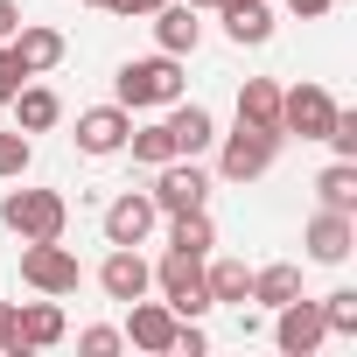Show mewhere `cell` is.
<instances>
[{
    "mask_svg": "<svg viewBox=\"0 0 357 357\" xmlns=\"http://www.w3.org/2000/svg\"><path fill=\"white\" fill-rule=\"evenodd\" d=\"M175 98H183V63H175L168 50H161V56H133V63H119V105H126V112L175 105Z\"/></svg>",
    "mask_w": 357,
    "mask_h": 357,
    "instance_id": "1",
    "label": "cell"
},
{
    "mask_svg": "<svg viewBox=\"0 0 357 357\" xmlns=\"http://www.w3.org/2000/svg\"><path fill=\"white\" fill-rule=\"evenodd\" d=\"M22 280L36 294H77L84 266H77V252L63 238H22Z\"/></svg>",
    "mask_w": 357,
    "mask_h": 357,
    "instance_id": "2",
    "label": "cell"
},
{
    "mask_svg": "<svg viewBox=\"0 0 357 357\" xmlns=\"http://www.w3.org/2000/svg\"><path fill=\"white\" fill-rule=\"evenodd\" d=\"M154 211L161 218H183V211H204L211 204V175L197 168V154H175V161H161L154 168Z\"/></svg>",
    "mask_w": 357,
    "mask_h": 357,
    "instance_id": "3",
    "label": "cell"
},
{
    "mask_svg": "<svg viewBox=\"0 0 357 357\" xmlns=\"http://www.w3.org/2000/svg\"><path fill=\"white\" fill-rule=\"evenodd\" d=\"M280 140H287V133L238 119V133H225V147H218V175H225V183H252V175H266L273 154H280Z\"/></svg>",
    "mask_w": 357,
    "mask_h": 357,
    "instance_id": "4",
    "label": "cell"
},
{
    "mask_svg": "<svg viewBox=\"0 0 357 357\" xmlns=\"http://www.w3.org/2000/svg\"><path fill=\"white\" fill-rule=\"evenodd\" d=\"M0 218H8V231H15V238H63L70 204H63L56 190H8Z\"/></svg>",
    "mask_w": 357,
    "mask_h": 357,
    "instance_id": "5",
    "label": "cell"
},
{
    "mask_svg": "<svg viewBox=\"0 0 357 357\" xmlns=\"http://www.w3.org/2000/svg\"><path fill=\"white\" fill-rule=\"evenodd\" d=\"M154 280H161V294H168V308L183 315V322H197L204 308H211V287H204V252H161V266H154Z\"/></svg>",
    "mask_w": 357,
    "mask_h": 357,
    "instance_id": "6",
    "label": "cell"
},
{
    "mask_svg": "<svg viewBox=\"0 0 357 357\" xmlns=\"http://www.w3.org/2000/svg\"><path fill=\"white\" fill-rule=\"evenodd\" d=\"M329 119H336V98H329L322 84H294V91H280V133L322 140V133H329Z\"/></svg>",
    "mask_w": 357,
    "mask_h": 357,
    "instance_id": "7",
    "label": "cell"
},
{
    "mask_svg": "<svg viewBox=\"0 0 357 357\" xmlns=\"http://www.w3.org/2000/svg\"><path fill=\"white\" fill-rule=\"evenodd\" d=\"M322 336H329V329H322V308H315V301H301V294H294V301H280V308H273V343H280L287 357H308Z\"/></svg>",
    "mask_w": 357,
    "mask_h": 357,
    "instance_id": "8",
    "label": "cell"
},
{
    "mask_svg": "<svg viewBox=\"0 0 357 357\" xmlns=\"http://www.w3.org/2000/svg\"><path fill=\"white\" fill-rule=\"evenodd\" d=\"M126 133H133V112H126V105H91V112H77V147H84V154H119Z\"/></svg>",
    "mask_w": 357,
    "mask_h": 357,
    "instance_id": "9",
    "label": "cell"
},
{
    "mask_svg": "<svg viewBox=\"0 0 357 357\" xmlns=\"http://www.w3.org/2000/svg\"><path fill=\"white\" fill-rule=\"evenodd\" d=\"M350 245H357V218H350V211H315V218H308V259L343 266Z\"/></svg>",
    "mask_w": 357,
    "mask_h": 357,
    "instance_id": "10",
    "label": "cell"
},
{
    "mask_svg": "<svg viewBox=\"0 0 357 357\" xmlns=\"http://www.w3.org/2000/svg\"><path fill=\"white\" fill-rule=\"evenodd\" d=\"M98 287H105L112 301H140V294L154 287V266H147L133 245H112V252H105V266H98Z\"/></svg>",
    "mask_w": 357,
    "mask_h": 357,
    "instance_id": "11",
    "label": "cell"
},
{
    "mask_svg": "<svg viewBox=\"0 0 357 357\" xmlns=\"http://www.w3.org/2000/svg\"><path fill=\"white\" fill-rule=\"evenodd\" d=\"M154 218H161L154 197H133V190L112 197V204H105V245H140V238L154 231Z\"/></svg>",
    "mask_w": 357,
    "mask_h": 357,
    "instance_id": "12",
    "label": "cell"
},
{
    "mask_svg": "<svg viewBox=\"0 0 357 357\" xmlns=\"http://www.w3.org/2000/svg\"><path fill=\"white\" fill-rule=\"evenodd\" d=\"M154 43H161L168 56H190V50L204 43V22H197L190 0H161V8H154Z\"/></svg>",
    "mask_w": 357,
    "mask_h": 357,
    "instance_id": "13",
    "label": "cell"
},
{
    "mask_svg": "<svg viewBox=\"0 0 357 357\" xmlns=\"http://www.w3.org/2000/svg\"><path fill=\"white\" fill-rule=\"evenodd\" d=\"M175 322H183V315H175V308H161V301H126V336L140 343V350H175Z\"/></svg>",
    "mask_w": 357,
    "mask_h": 357,
    "instance_id": "14",
    "label": "cell"
},
{
    "mask_svg": "<svg viewBox=\"0 0 357 357\" xmlns=\"http://www.w3.org/2000/svg\"><path fill=\"white\" fill-rule=\"evenodd\" d=\"M50 343H63V308H56V294L15 308V357H22V350H50Z\"/></svg>",
    "mask_w": 357,
    "mask_h": 357,
    "instance_id": "15",
    "label": "cell"
},
{
    "mask_svg": "<svg viewBox=\"0 0 357 357\" xmlns=\"http://www.w3.org/2000/svg\"><path fill=\"white\" fill-rule=\"evenodd\" d=\"M8 50L22 56V70H29V77H43V70H56V63H63V36H56V29H43V22H22V29L8 36Z\"/></svg>",
    "mask_w": 357,
    "mask_h": 357,
    "instance_id": "16",
    "label": "cell"
},
{
    "mask_svg": "<svg viewBox=\"0 0 357 357\" xmlns=\"http://www.w3.org/2000/svg\"><path fill=\"white\" fill-rule=\"evenodd\" d=\"M168 140H175V154H204L211 140H218V119H211V105H183V98H175L168 105Z\"/></svg>",
    "mask_w": 357,
    "mask_h": 357,
    "instance_id": "17",
    "label": "cell"
},
{
    "mask_svg": "<svg viewBox=\"0 0 357 357\" xmlns=\"http://www.w3.org/2000/svg\"><path fill=\"white\" fill-rule=\"evenodd\" d=\"M218 15H225L231 43H266L273 36V8H266V0H218Z\"/></svg>",
    "mask_w": 357,
    "mask_h": 357,
    "instance_id": "18",
    "label": "cell"
},
{
    "mask_svg": "<svg viewBox=\"0 0 357 357\" xmlns=\"http://www.w3.org/2000/svg\"><path fill=\"white\" fill-rule=\"evenodd\" d=\"M8 105H15V119H22V133H50V126L63 119V98H56L50 84H22V91H15Z\"/></svg>",
    "mask_w": 357,
    "mask_h": 357,
    "instance_id": "19",
    "label": "cell"
},
{
    "mask_svg": "<svg viewBox=\"0 0 357 357\" xmlns=\"http://www.w3.org/2000/svg\"><path fill=\"white\" fill-rule=\"evenodd\" d=\"M204 287H211V308H218V301L245 308V301H252V266H245V259H211V266H204Z\"/></svg>",
    "mask_w": 357,
    "mask_h": 357,
    "instance_id": "20",
    "label": "cell"
},
{
    "mask_svg": "<svg viewBox=\"0 0 357 357\" xmlns=\"http://www.w3.org/2000/svg\"><path fill=\"white\" fill-rule=\"evenodd\" d=\"M238 119L280 133V84H273V77H245V84H238Z\"/></svg>",
    "mask_w": 357,
    "mask_h": 357,
    "instance_id": "21",
    "label": "cell"
},
{
    "mask_svg": "<svg viewBox=\"0 0 357 357\" xmlns=\"http://www.w3.org/2000/svg\"><path fill=\"white\" fill-rule=\"evenodd\" d=\"M315 197H322V211H350L357 218V161H329L315 175Z\"/></svg>",
    "mask_w": 357,
    "mask_h": 357,
    "instance_id": "22",
    "label": "cell"
},
{
    "mask_svg": "<svg viewBox=\"0 0 357 357\" xmlns=\"http://www.w3.org/2000/svg\"><path fill=\"white\" fill-rule=\"evenodd\" d=\"M168 245H175V252H211V245H218L211 211H183V218H168Z\"/></svg>",
    "mask_w": 357,
    "mask_h": 357,
    "instance_id": "23",
    "label": "cell"
},
{
    "mask_svg": "<svg viewBox=\"0 0 357 357\" xmlns=\"http://www.w3.org/2000/svg\"><path fill=\"white\" fill-rule=\"evenodd\" d=\"M294 294H301V273H294V266H259V273H252V301L280 308V301H294Z\"/></svg>",
    "mask_w": 357,
    "mask_h": 357,
    "instance_id": "24",
    "label": "cell"
},
{
    "mask_svg": "<svg viewBox=\"0 0 357 357\" xmlns=\"http://www.w3.org/2000/svg\"><path fill=\"white\" fill-rule=\"evenodd\" d=\"M126 147H133V161H140V168H161V161H175V140H168V126H140V133H126Z\"/></svg>",
    "mask_w": 357,
    "mask_h": 357,
    "instance_id": "25",
    "label": "cell"
},
{
    "mask_svg": "<svg viewBox=\"0 0 357 357\" xmlns=\"http://www.w3.org/2000/svg\"><path fill=\"white\" fill-rule=\"evenodd\" d=\"M322 308V329L329 336H357V287H336L329 301H315Z\"/></svg>",
    "mask_w": 357,
    "mask_h": 357,
    "instance_id": "26",
    "label": "cell"
},
{
    "mask_svg": "<svg viewBox=\"0 0 357 357\" xmlns=\"http://www.w3.org/2000/svg\"><path fill=\"white\" fill-rule=\"evenodd\" d=\"M29 161H36L29 133H8V126H0V183H22V175H29Z\"/></svg>",
    "mask_w": 357,
    "mask_h": 357,
    "instance_id": "27",
    "label": "cell"
},
{
    "mask_svg": "<svg viewBox=\"0 0 357 357\" xmlns=\"http://www.w3.org/2000/svg\"><path fill=\"white\" fill-rule=\"evenodd\" d=\"M329 147H336V161H357V112H343L336 105V119H329V133H322Z\"/></svg>",
    "mask_w": 357,
    "mask_h": 357,
    "instance_id": "28",
    "label": "cell"
},
{
    "mask_svg": "<svg viewBox=\"0 0 357 357\" xmlns=\"http://www.w3.org/2000/svg\"><path fill=\"white\" fill-rule=\"evenodd\" d=\"M22 84H29V70H22V56H15L8 43H0V105H8V98L22 91Z\"/></svg>",
    "mask_w": 357,
    "mask_h": 357,
    "instance_id": "29",
    "label": "cell"
},
{
    "mask_svg": "<svg viewBox=\"0 0 357 357\" xmlns=\"http://www.w3.org/2000/svg\"><path fill=\"white\" fill-rule=\"evenodd\" d=\"M119 343H126L119 329H84V336H77V350H84V357H112Z\"/></svg>",
    "mask_w": 357,
    "mask_h": 357,
    "instance_id": "30",
    "label": "cell"
},
{
    "mask_svg": "<svg viewBox=\"0 0 357 357\" xmlns=\"http://www.w3.org/2000/svg\"><path fill=\"white\" fill-rule=\"evenodd\" d=\"M175 350H190V357H204V329H197V322H175Z\"/></svg>",
    "mask_w": 357,
    "mask_h": 357,
    "instance_id": "31",
    "label": "cell"
},
{
    "mask_svg": "<svg viewBox=\"0 0 357 357\" xmlns=\"http://www.w3.org/2000/svg\"><path fill=\"white\" fill-rule=\"evenodd\" d=\"M287 8H294V15H301V22H322V15H329V8H336V0H287Z\"/></svg>",
    "mask_w": 357,
    "mask_h": 357,
    "instance_id": "32",
    "label": "cell"
},
{
    "mask_svg": "<svg viewBox=\"0 0 357 357\" xmlns=\"http://www.w3.org/2000/svg\"><path fill=\"white\" fill-rule=\"evenodd\" d=\"M15 29H22V8H15V0H0V43H8Z\"/></svg>",
    "mask_w": 357,
    "mask_h": 357,
    "instance_id": "33",
    "label": "cell"
},
{
    "mask_svg": "<svg viewBox=\"0 0 357 357\" xmlns=\"http://www.w3.org/2000/svg\"><path fill=\"white\" fill-rule=\"evenodd\" d=\"M105 8H112V15H154L161 0H105Z\"/></svg>",
    "mask_w": 357,
    "mask_h": 357,
    "instance_id": "34",
    "label": "cell"
},
{
    "mask_svg": "<svg viewBox=\"0 0 357 357\" xmlns=\"http://www.w3.org/2000/svg\"><path fill=\"white\" fill-rule=\"evenodd\" d=\"M0 350H15V308L0 301Z\"/></svg>",
    "mask_w": 357,
    "mask_h": 357,
    "instance_id": "35",
    "label": "cell"
},
{
    "mask_svg": "<svg viewBox=\"0 0 357 357\" xmlns=\"http://www.w3.org/2000/svg\"><path fill=\"white\" fill-rule=\"evenodd\" d=\"M190 8H218V0H190Z\"/></svg>",
    "mask_w": 357,
    "mask_h": 357,
    "instance_id": "36",
    "label": "cell"
},
{
    "mask_svg": "<svg viewBox=\"0 0 357 357\" xmlns=\"http://www.w3.org/2000/svg\"><path fill=\"white\" fill-rule=\"evenodd\" d=\"M84 8H105V0H84Z\"/></svg>",
    "mask_w": 357,
    "mask_h": 357,
    "instance_id": "37",
    "label": "cell"
}]
</instances>
